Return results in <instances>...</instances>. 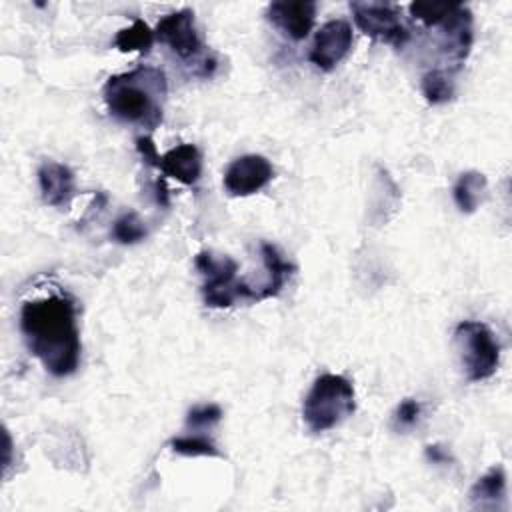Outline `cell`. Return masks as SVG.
I'll use <instances>...</instances> for the list:
<instances>
[{
	"mask_svg": "<svg viewBox=\"0 0 512 512\" xmlns=\"http://www.w3.org/2000/svg\"><path fill=\"white\" fill-rule=\"evenodd\" d=\"M356 26L378 42L404 48L410 40V30L400 20V10L388 2H350Z\"/></svg>",
	"mask_w": 512,
	"mask_h": 512,
	"instance_id": "obj_6",
	"label": "cell"
},
{
	"mask_svg": "<svg viewBox=\"0 0 512 512\" xmlns=\"http://www.w3.org/2000/svg\"><path fill=\"white\" fill-rule=\"evenodd\" d=\"M352 42V26L346 20H328L318 28L308 58L320 70L330 72L348 56Z\"/></svg>",
	"mask_w": 512,
	"mask_h": 512,
	"instance_id": "obj_8",
	"label": "cell"
},
{
	"mask_svg": "<svg viewBox=\"0 0 512 512\" xmlns=\"http://www.w3.org/2000/svg\"><path fill=\"white\" fill-rule=\"evenodd\" d=\"M354 386L340 374H320L302 404V418L312 432H326L352 416Z\"/></svg>",
	"mask_w": 512,
	"mask_h": 512,
	"instance_id": "obj_3",
	"label": "cell"
},
{
	"mask_svg": "<svg viewBox=\"0 0 512 512\" xmlns=\"http://www.w3.org/2000/svg\"><path fill=\"white\" fill-rule=\"evenodd\" d=\"M222 408L218 404H196L186 414V426L192 430H206L220 422Z\"/></svg>",
	"mask_w": 512,
	"mask_h": 512,
	"instance_id": "obj_22",
	"label": "cell"
},
{
	"mask_svg": "<svg viewBox=\"0 0 512 512\" xmlns=\"http://www.w3.org/2000/svg\"><path fill=\"white\" fill-rule=\"evenodd\" d=\"M454 340L470 382L488 380L500 364V344L484 322L464 320L456 324Z\"/></svg>",
	"mask_w": 512,
	"mask_h": 512,
	"instance_id": "obj_5",
	"label": "cell"
},
{
	"mask_svg": "<svg viewBox=\"0 0 512 512\" xmlns=\"http://www.w3.org/2000/svg\"><path fill=\"white\" fill-rule=\"evenodd\" d=\"M504 492H506L504 470L500 466H494L476 480V484L470 490V500L476 506L486 508V506H494L496 500L504 498Z\"/></svg>",
	"mask_w": 512,
	"mask_h": 512,
	"instance_id": "obj_16",
	"label": "cell"
},
{
	"mask_svg": "<svg viewBox=\"0 0 512 512\" xmlns=\"http://www.w3.org/2000/svg\"><path fill=\"white\" fill-rule=\"evenodd\" d=\"M168 84L160 68L136 66L106 80L102 94L108 112L126 124L154 130L162 122V100Z\"/></svg>",
	"mask_w": 512,
	"mask_h": 512,
	"instance_id": "obj_2",
	"label": "cell"
},
{
	"mask_svg": "<svg viewBox=\"0 0 512 512\" xmlns=\"http://www.w3.org/2000/svg\"><path fill=\"white\" fill-rule=\"evenodd\" d=\"M484 190H486V176L482 172L470 170V172H462L458 176V180L454 182V188H452V196H454V202L460 208V212L470 214L478 208V202H480Z\"/></svg>",
	"mask_w": 512,
	"mask_h": 512,
	"instance_id": "obj_15",
	"label": "cell"
},
{
	"mask_svg": "<svg viewBox=\"0 0 512 512\" xmlns=\"http://www.w3.org/2000/svg\"><path fill=\"white\" fill-rule=\"evenodd\" d=\"M198 272L204 276L202 296L210 308H228L238 298L254 300L252 286L236 280L238 262L228 256H214L212 252H198L194 260Z\"/></svg>",
	"mask_w": 512,
	"mask_h": 512,
	"instance_id": "obj_4",
	"label": "cell"
},
{
	"mask_svg": "<svg viewBox=\"0 0 512 512\" xmlns=\"http://www.w3.org/2000/svg\"><path fill=\"white\" fill-rule=\"evenodd\" d=\"M438 28L442 54L452 64L450 68L458 70L472 48V12L458 2L456 10Z\"/></svg>",
	"mask_w": 512,
	"mask_h": 512,
	"instance_id": "obj_10",
	"label": "cell"
},
{
	"mask_svg": "<svg viewBox=\"0 0 512 512\" xmlns=\"http://www.w3.org/2000/svg\"><path fill=\"white\" fill-rule=\"evenodd\" d=\"M146 234L148 230L136 212H124L112 226V238L120 244H136L144 240Z\"/></svg>",
	"mask_w": 512,
	"mask_h": 512,
	"instance_id": "obj_21",
	"label": "cell"
},
{
	"mask_svg": "<svg viewBox=\"0 0 512 512\" xmlns=\"http://www.w3.org/2000/svg\"><path fill=\"white\" fill-rule=\"evenodd\" d=\"M42 200L48 206H68L74 196V174L66 164L46 160L38 168Z\"/></svg>",
	"mask_w": 512,
	"mask_h": 512,
	"instance_id": "obj_13",
	"label": "cell"
},
{
	"mask_svg": "<svg viewBox=\"0 0 512 512\" xmlns=\"http://www.w3.org/2000/svg\"><path fill=\"white\" fill-rule=\"evenodd\" d=\"M456 6L458 2H412L408 12L426 28H438L456 10Z\"/></svg>",
	"mask_w": 512,
	"mask_h": 512,
	"instance_id": "obj_19",
	"label": "cell"
},
{
	"mask_svg": "<svg viewBox=\"0 0 512 512\" xmlns=\"http://www.w3.org/2000/svg\"><path fill=\"white\" fill-rule=\"evenodd\" d=\"M420 412H422V404L418 400L404 398L394 412V426L398 430H406V428L414 426L420 418Z\"/></svg>",
	"mask_w": 512,
	"mask_h": 512,
	"instance_id": "obj_23",
	"label": "cell"
},
{
	"mask_svg": "<svg viewBox=\"0 0 512 512\" xmlns=\"http://www.w3.org/2000/svg\"><path fill=\"white\" fill-rule=\"evenodd\" d=\"M266 18L278 30H282V34H286L288 38L304 40L312 32V26H314L316 2H310V0L272 2L266 8Z\"/></svg>",
	"mask_w": 512,
	"mask_h": 512,
	"instance_id": "obj_11",
	"label": "cell"
},
{
	"mask_svg": "<svg viewBox=\"0 0 512 512\" xmlns=\"http://www.w3.org/2000/svg\"><path fill=\"white\" fill-rule=\"evenodd\" d=\"M164 176H170L186 186L198 182L202 174V154L194 144H178L162 154L154 164Z\"/></svg>",
	"mask_w": 512,
	"mask_h": 512,
	"instance_id": "obj_12",
	"label": "cell"
},
{
	"mask_svg": "<svg viewBox=\"0 0 512 512\" xmlns=\"http://www.w3.org/2000/svg\"><path fill=\"white\" fill-rule=\"evenodd\" d=\"M422 94L430 104H444L454 96V82L444 68H432L422 76Z\"/></svg>",
	"mask_w": 512,
	"mask_h": 512,
	"instance_id": "obj_18",
	"label": "cell"
},
{
	"mask_svg": "<svg viewBox=\"0 0 512 512\" xmlns=\"http://www.w3.org/2000/svg\"><path fill=\"white\" fill-rule=\"evenodd\" d=\"M274 176L268 158L260 154H244L232 160L224 172V188L230 196H250L262 190Z\"/></svg>",
	"mask_w": 512,
	"mask_h": 512,
	"instance_id": "obj_9",
	"label": "cell"
},
{
	"mask_svg": "<svg viewBox=\"0 0 512 512\" xmlns=\"http://www.w3.org/2000/svg\"><path fill=\"white\" fill-rule=\"evenodd\" d=\"M260 256L266 270V282L256 290V300H266L276 296L284 288L296 266L284 260L280 250L270 242H260Z\"/></svg>",
	"mask_w": 512,
	"mask_h": 512,
	"instance_id": "obj_14",
	"label": "cell"
},
{
	"mask_svg": "<svg viewBox=\"0 0 512 512\" xmlns=\"http://www.w3.org/2000/svg\"><path fill=\"white\" fill-rule=\"evenodd\" d=\"M20 332L32 356L56 378L76 372L80 364V332L76 306L68 296L28 300L20 310Z\"/></svg>",
	"mask_w": 512,
	"mask_h": 512,
	"instance_id": "obj_1",
	"label": "cell"
},
{
	"mask_svg": "<svg viewBox=\"0 0 512 512\" xmlns=\"http://www.w3.org/2000/svg\"><path fill=\"white\" fill-rule=\"evenodd\" d=\"M424 454H426V458H428L430 462H434V464H444V462L450 460L448 452H446L440 444H430V446H426Z\"/></svg>",
	"mask_w": 512,
	"mask_h": 512,
	"instance_id": "obj_24",
	"label": "cell"
},
{
	"mask_svg": "<svg viewBox=\"0 0 512 512\" xmlns=\"http://www.w3.org/2000/svg\"><path fill=\"white\" fill-rule=\"evenodd\" d=\"M154 36L182 60H198L204 48L194 26V12L190 8L162 16L154 28Z\"/></svg>",
	"mask_w": 512,
	"mask_h": 512,
	"instance_id": "obj_7",
	"label": "cell"
},
{
	"mask_svg": "<svg viewBox=\"0 0 512 512\" xmlns=\"http://www.w3.org/2000/svg\"><path fill=\"white\" fill-rule=\"evenodd\" d=\"M154 190H156V202L160 206H168V188H166V182H164V176H160L154 184Z\"/></svg>",
	"mask_w": 512,
	"mask_h": 512,
	"instance_id": "obj_25",
	"label": "cell"
},
{
	"mask_svg": "<svg viewBox=\"0 0 512 512\" xmlns=\"http://www.w3.org/2000/svg\"><path fill=\"white\" fill-rule=\"evenodd\" d=\"M154 40H156L154 30L144 20L136 18L132 22V26L118 30V34L114 38V46L120 52H140V54H146L152 48Z\"/></svg>",
	"mask_w": 512,
	"mask_h": 512,
	"instance_id": "obj_17",
	"label": "cell"
},
{
	"mask_svg": "<svg viewBox=\"0 0 512 512\" xmlns=\"http://www.w3.org/2000/svg\"><path fill=\"white\" fill-rule=\"evenodd\" d=\"M170 448L182 456H220L216 444L202 432L176 436L170 440Z\"/></svg>",
	"mask_w": 512,
	"mask_h": 512,
	"instance_id": "obj_20",
	"label": "cell"
}]
</instances>
